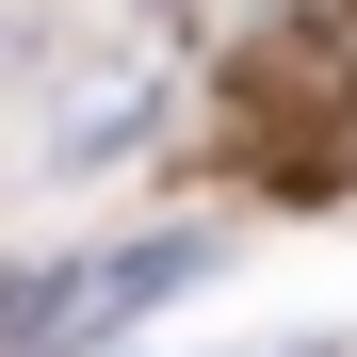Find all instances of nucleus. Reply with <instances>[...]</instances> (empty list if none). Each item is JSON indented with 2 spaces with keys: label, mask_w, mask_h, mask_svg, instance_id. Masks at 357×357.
Masks as SVG:
<instances>
[{
  "label": "nucleus",
  "mask_w": 357,
  "mask_h": 357,
  "mask_svg": "<svg viewBox=\"0 0 357 357\" xmlns=\"http://www.w3.org/2000/svg\"><path fill=\"white\" fill-rule=\"evenodd\" d=\"M195 276H211V227H146V244H114V260H33V276H0V357L114 341V325H146L162 292H195Z\"/></svg>",
  "instance_id": "obj_1"
},
{
  "label": "nucleus",
  "mask_w": 357,
  "mask_h": 357,
  "mask_svg": "<svg viewBox=\"0 0 357 357\" xmlns=\"http://www.w3.org/2000/svg\"><path fill=\"white\" fill-rule=\"evenodd\" d=\"M146 114H162V82H114V98H82V114H66V146H49V162H66V178H82V162H130Z\"/></svg>",
  "instance_id": "obj_2"
}]
</instances>
